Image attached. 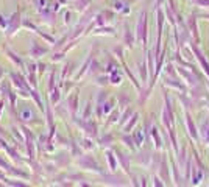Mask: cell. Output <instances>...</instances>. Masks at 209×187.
I'll return each instance as SVG.
<instances>
[{
  "mask_svg": "<svg viewBox=\"0 0 209 187\" xmlns=\"http://www.w3.org/2000/svg\"><path fill=\"white\" fill-rule=\"evenodd\" d=\"M52 100H53V101L58 100V90H55V92H53V95H52Z\"/></svg>",
  "mask_w": 209,
  "mask_h": 187,
  "instance_id": "1",
  "label": "cell"
}]
</instances>
